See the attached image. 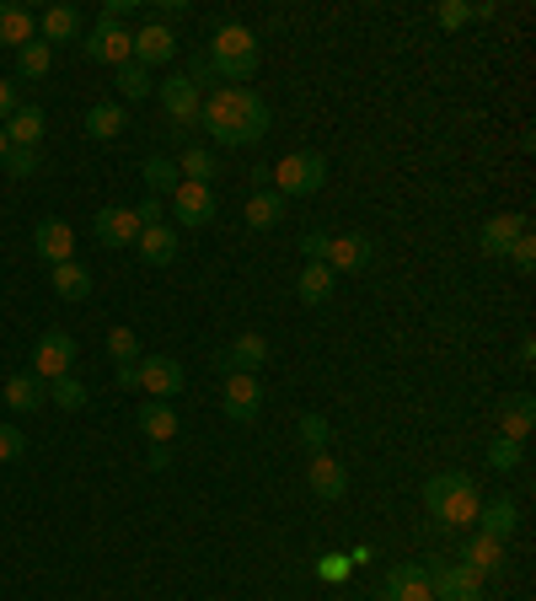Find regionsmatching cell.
<instances>
[{
  "label": "cell",
  "mask_w": 536,
  "mask_h": 601,
  "mask_svg": "<svg viewBox=\"0 0 536 601\" xmlns=\"http://www.w3.org/2000/svg\"><path fill=\"white\" fill-rule=\"evenodd\" d=\"M268 124H274V114L252 87H215L199 108V129L215 146H258Z\"/></svg>",
  "instance_id": "1"
},
{
  "label": "cell",
  "mask_w": 536,
  "mask_h": 601,
  "mask_svg": "<svg viewBox=\"0 0 536 601\" xmlns=\"http://www.w3.org/2000/svg\"><path fill=\"white\" fill-rule=\"evenodd\" d=\"M209 70H215V81H226V87H247L252 76H258V32L247 28V22H220L215 38H209Z\"/></svg>",
  "instance_id": "2"
},
{
  "label": "cell",
  "mask_w": 536,
  "mask_h": 601,
  "mask_svg": "<svg viewBox=\"0 0 536 601\" xmlns=\"http://www.w3.org/2000/svg\"><path fill=\"white\" fill-rule=\"evenodd\" d=\"M300 253H306L311 264H328L332 274H365L376 264V237H370V231H344V237L306 231V237H300Z\"/></svg>",
  "instance_id": "3"
},
{
  "label": "cell",
  "mask_w": 536,
  "mask_h": 601,
  "mask_svg": "<svg viewBox=\"0 0 536 601\" xmlns=\"http://www.w3.org/2000/svg\"><path fill=\"white\" fill-rule=\"evenodd\" d=\"M424 505H429V515L440 526H473L483 494H477V483L467 473H435L424 483Z\"/></svg>",
  "instance_id": "4"
},
{
  "label": "cell",
  "mask_w": 536,
  "mask_h": 601,
  "mask_svg": "<svg viewBox=\"0 0 536 601\" xmlns=\"http://www.w3.org/2000/svg\"><path fill=\"white\" fill-rule=\"evenodd\" d=\"M328 156L322 150H290L279 167H268V178H274V194L279 199H306V194H322L328 188Z\"/></svg>",
  "instance_id": "5"
},
{
  "label": "cell",
  "mask_w": 536,
  "mask_h": 601,
  "mask_svg": "<svg viewBox=\"0 0 536 601\" xmlns=\"http://www.w3.org/2000/svg\"><path fill=\"white\" fill-rule=\"evenodd\" d=\"M81 55H87L91 65H129L135 60V32L119 28V22H97L91 32H81Z\"/></svg>",
  "instance_id": "6"
},
{
  "label": "cell",
  "mask_w": 536,
  "mask_h": 601,
  "mask_svg": "<svg viewBox=\"0 0 536 601\" xmlns=\"http://www.w3.org/2000/svg\"><path fill=\"white\" fill-rule=\"evenodd\" d=\"M161 108L172 119V135H193L199 129V108H205V91L193 87L188 76H167L161 81Z\"/></svg>",
  "instance_id": "7"
},
{
  "label": "cell",
  "mask_w": 536,
  "mask_h": 601,
  "mask_svg": "<svg viewBox=\"0 0 536 601\" xmlns=\"http://www.w3.org/2000/svg\"><path fill=\"white\" fill-rule=\"evenodd\" d=\"M76 371V338L64 328H49L38 344H32V376L49 387L54 376H70Z\"/></svg>",
  "instance_id": "8"
},
{
  "label": "cell",
  "mask_w": 536,
  "mask_h": 601,
  "mask_svg": "<svg viewBox=\"0 0 536 601\" xmlns=\"http://www.w3.org/2000/svg\"><path fill=\"white\" fill-rule=\"evenodd\" d=\"M135 387L146 397H156V403H172L182 392V365L172 355H140L135 361Z\"/></svg>",
  "instance_id": "9"
},
{
  "label": "cell",
  "mask_w": 536,
  "mask_h": 601,
  "mask_svg": "<svg viewBox=\"0 0 536 601\" xmlns=\"http://www.w3.org/2000/svg\"><path fill=\"white\" fill-rule=\"evenodd\" d=\"M220 414L231 424H252L264 414V382H258V376H226V387H220Z\"/></svg>",
  "instance_id": "10"
},
{
  "label": "cell",
  "mask_w": 536,
  "mask_h": 601,
  "mask_svg": "<svg viewBox=\"0 0 536 601\" xmlns=\"http://www.w3.org/2000/svg\"><path fill=\"white\" fill-rule=\"evenodd\" d=\"M215 215H220V205H215V188H209V183H178V194H172V220H178V226L205 231Z\"/></svg>",
  "instance_id": "11"
},
{
  "label": "cell",
  "mask_w": 536,
  "mask_h": 601,
  "mask_svg": "<svg viewBox=\"0 0 536 601\" xmlns=\"http://www.w3.org/2000/svg\"><path fill=\"white\" fill-rule=\"evenodd\" d=\"M429 591L435 601H483V574L467 564H429Z\"/></svg>",
  "instance_id": "12"
},
{
  "label": "cell",
  "mask_w": 536,
  "mask_h": 601,
  "mask_svg": "<svg viewBox=\"0 0 536 601\" xmlns=\"http://www.w3.org/2000/svg\"><path fill=\"white\" fill-rule=\"evenodd\" d=\"M91 237L102 242V247H135L140 215L129 210V205H102V210L91 215Z\"/></svg>",
  "instance_id": "13"
},
{
  "label": "cell",
  "mask_w": 536,
  "mask_h": 601,
  "mask_svg": "<svg viewBox=\"0 0 536 601\" xmlns=\"http://www.w3.org/2000/svg\"><path fill=\"white\" fill-rule=\"evenodd\" d=\"M32 253H38L49 269H54V264H70V258H76V231L64 226L60 215H49V220L32 226Z\"/></svg>",
  "instance_id": "14"
},
{
  "label": "cell",
  "mask_w": 536,
  "mask_h": 601,
  "mask_svg": "<svg viewBox=\"0 0 536 601\" xmlns=\"http://www.w3.org/2000/svg\"><path fill=\"white\" fill-rule=\"evenodd\" d=\"M178 60V32L167 28V22H146V28L135 32V65L140 70H156V65Z\"/></svg>",
  "instance_id": "15"
},
{
  "label": "cell",
  "mask_w": 536,
  "mask_h": 601,
  "mask_svg": "<svg viewBox=\"0 0 536 601\" xmlns=\"http://www.w3.org/2000/svg\"><path fill=\"white\" fill-rule=\"evenodd\" d=\"M264 365H268L264 333H241V338H231V349L220 355V371H226V376H258Z\"/></svg>",
  "instance_id": "16"
},
{
  "label": "cell",
  "mask_w": 536,
  "mask_h": 601,
  "mask_svg": "<svg viewBox=\"0 0 536 601\" xmlns=\"http://www.w3.org/2000/svg\"><path fill=\"white\" fill-rule=\"evenodd\" d=\"M306 483H311V494L317 500H344L349 494V467L332 456V451H322V456H311V467H306Z\"/></svg>",
  "instance_id": "17"
},
{
  "label": "cell",
  "mask_w": 536,
  "mask_h": 601,
  "mask_svg": "<svg viewBox=\"0 0 536 601\" xmlns=\"http://www.w3.org/2000/svg\"><path fill=\"white\" fill-rule=\"evenodd\" d=\"M520 231H526V215H488V220H483V231H477L483 258H499V264H505Z\"/></svg>",
  "instance_id": "18"
},
{
  "label": "cell",
  "mask_w": 536,
  "mask_h": 601,
  "mask_svg": "<svg viewBox=\"0 0 536 601\" xmlns=\"http://www.w3.org/2000/svg\"><path fill=\"white\" fill-rule=\"evenodd\" d=\"M135 253H140V264H150V269H167V264L178 258V226H172V220H161V226H140Z\"/></svg>",
  "instance_id": "19"
},
{
  "label": "cell",
  "mask_w": 536,
  "mask_h": 601,
  "mask_svg": "<svg viewBox=\"0 0 536 601\" xmlns=\"http://www.w3.org/2000/svg\"><path fill=\"white\" fill-rule=\"evenodd\" d=\"M381 601H435V591H429V564H391Z\"/></svg>",
  "instance_id": "20"
},
{
  "label": "cell",
  "mask_w": 536,
  "mask_h": 601,
  "mask_svg": "<svg viewBox=\"0 0 536 601\" xmlns=\"http://www.w3.org/2000/svg\"><path fill=\"white\" fill-rule=\"evenodd\" d=\"M456 564H467L473 574H499L509 564V553H505V542H499V538L473 532V538L461 542V559H456Z\"/></svg>",
  "instance_id": "21"
},
{
  "label": "cell",
  "mask_w": 536,
  "mask_h": 601,
  "mask_svg": "<svg viewBox=\"0 0 536 601\" xmlns=\"http://www.w3.org/2000/svg\"><path fill=\"white\" fill-rule=\"evenodd\" d=\"M477 532H488V538H499L505 542L515 526H520V505L509 500V494H494V500H483L477 505V521H473Z\"/></svg>",
  "instance_id": "22"
},
{
  "label": "cell",
  "mask_w": 536,
  "mask_h": 601,
  "mask_svg": "<svg viewBox=\"0 0 536 601\" xmlns=\"http://www.w3.org/2000/svg\"><path fill=\"white\" fill-rule=\"evenodd\" d=\"M532 430H536V397H532V392H515V397H505V408H499V435L526 446V435H532Z\"/></svg>",
  "instance_id": "23"
},
{
  "label": "cell",
  "mask_w": 536,
  "mask_h": 601,
  "mask_svg": "<svg viewBox=\"0 0 536 601\" xmlns=\"http://www.w3.org/2000/svg\"><path fill=\"white\" fill-rule=\"evenodd\" d=\"M0 403H6V408H17V414H38V408L49 403V387H43L32 371H17V376L0 387Z\"/></svg>",
  "instance_id": "24"
},
{
  "label": "cell",
  "mask_w": 536,
  "mask_h": 601,
  "mask_svg": "<svg viewBox=\"0 0 536 601\" xmlns=\"http://www.w3.org/2000/svg\"><path fill=\"white\" fill-rule=\"evenodd\" d=\"M32 38H38V17H32L28 6L6 0V6H0V49H22Z\"/></svg>",
  "instance_id": "25"
},
{
  "label": "cell",
  "mask_w": 536,
  "mask_h": 601,
  "mask_svg": "<svg viewBox=\"0 0 536 601\" xmlns=\"http://www.w3.org/2000/svg\"><path fill=\"white\" fill-rule=\"evenodd\" d=\"M81 11H76V6H49V11H43V17H38V38H43V43H49V49H54V43H70V38H81Z\"/></svg>",
  "instance_id": "26"
},
{
  "label": "cell",
  "mask_w": 536,
  "mask_h": 601,
  "mask_svg": "<svg viewBox=\"0 0 536 601\" xmlns=\"http://www.w3.org/2000/svg\"><path fill=\"white\" fill-rule=\"evenodd\" d=\"M43 124H49V119H43V108H28V102H22V108L0 124V129H6V140H11V146L38 150V146H43Z\"/></svg>",
  "instance_id": "27"
},
{
  "label": "cell",
  "mask_w": 536,
  "mask_h": 601,
  "mask_svg": "<svg viewBox=\"0 0 536 601\" xmlns=\"http://www.w3.org/2000/svg\"><path fill=\"white\" fill-rule=\"evenodd\" d=\"M140 430H146L150 446H167V441L178 435V408H172V403H156V397H146V408H140Z\"/></svg>",
  "instance_id": "28"
},
{
  "label": "cell",
  "mask_w": 536,
  "mask_h": 601,
  "mask_svg": "<svg viewBox=\"0 0 536 601\" xmlns=\"http://www.w3.org/2000/svg\"><path fill=\"white\" fill-rule=\"evenodd\" d=\"M285 215H290V199H279L274 188H264V194L247 199V231H274Z\"/></svg>",
  "instance_id": "29"
},
{
  "label": "cell",
  "mask_w": 536,
  "mask_h": 601,
  "mask_svg": "<svg viewBox=\"0 0 536 601\" xmlns=\"http://www.w3.org/2000/svg\"><path fill=\"white\" fill-rule=\"evenodd\" d=\"M140 178H146V194L150 199H172L178 194V183H182V173H178V161L172 156H146V167H140Z\"/></svg>",
  "instance_id": "30"
},
{
  "label": "cell",
  "mask_w": 536,
  "mask_h": 601,
  "mask_svg": "<svg viewBox=\"0 0 536 601\" xmlns=\"http://www.w3.org/2000/svg\"><path fill=\"white\" fill-rule=\"evenodd\" d=\"M332 285H338V274H332L328 264H306V269H300V279H296V296L306 300V306H328Z\"/></svg>",
  "instance_id": "31"
},
{
  "label": "cell",
  "mask_w": 536,
  "mask_h": 601,
  "mask_svg": "<svg viewBox=\"0 0 536 601\" xmlns=\"http://www.w3.org/2000/svg\"><path fill=\"white\" fill-rule=\"evenodd\" d=\"M123 129H129V114H123L119 102H91L87 108V135L91 140H119Z\"/></svg>",
  "instance_id": "32"
},
{
  "label": "cell",
  "mask_w": 536,
  "mask_h": 601,
  "mask_svg": "<svg viewBox=\"0 0 536 601\" xmlns=\"http://www.w3.org/2000/svg\"><path fill=\"white\" fill-rule=\"evenodd\" d=\"M49 70H54V49L43 38H32V43L17 49V81H43Z\"/></svg>",
  "instance_id": "33"
},
{
  "label": "cell",
  "mask_w": 536,
  "mask_h": 601,
  "mask_svg": "<svg viewBox=\"0 0 536 601\" xmlns=\"http://www.w3.org/2000/svg\"><path fill=\"white\" fill-rule=\"evenodd\" d=\"M54 296L60 300H87L91 296V269L87 264H54Z\"/></svg>",
  "instance_id": "34"
},
{
  "label": "cell",
  "mask_w": 536,
  "mask_h": 601,
  "mask_svg": "<svg viewBox=\"0 0 536 601\" xmlns=\"http://www.w3.org/2000/svg\"><path fill=\"white\" fill-rule=\"evenodd\" d=\"M178 173H182V183H215L220 161H215V150L209 146H188L178 156Z\"/></svg>",
  "instance_id": "35"
},
{
  "label": "cell",
  "mask_w": 536,
  "mask_h": 601,
  "mask_svg": "<svg viewBox=\"0 0 536 601\" xmlns=\"http://www.w3.org/2000/svg\"><path fill=\"white\" fill-rule=\"evenodd\" d=\"M296 435H300V446L311 451V456H322V451L332 446V424L322 420V414H300L296 424Z\"/></svg>",
  "instance_id": "36"
},
{
  "label": "cell",
  "mask_w": 536,
  "mask_h": 601,
  "mask_svg": "<svg viewBox=\"0 0 536 601\" xmlns=\"http://www.w3.org/2000/svg\"><path fill=\"white\" fill-rule=\"evenodd\" d=\"M87 397H91V392L81 387V382H76V371H70V376H54V382H49V403H60L64 414L87 408Z\"/></svg>",
  "instance_id": "37"
},
{
  "label": "cell",
  "mask_w": 536,
  "mask_h": 601,
  "mask_svg": "<svg viewBox=\"0 0 536 601\" xmlns=\"http://www.w3.org/2000/svg\"><path fill=\"white\" fill-rule=\"evenodd\" d=\"M0 167H6V173H11L17 183H28V178H38V173H43V150L11 146V150H6V161H0Z\"/></svg>",
  "instance_id": "38"
},
{
  "label": "cell",
  "mask_w": 536,
  "mask_h": 601,
  "mask_svg": "<svg viewBox=\"0 0 536 601\" xmlns=\"http://www.w3.org/2000/svg\"><path fill=\"white\" fill-rule=\"evenodd\" d=\"M119 91H123V102H146L150 91H156V81H150V70H140V65L129 60L119 65Z\"/></svg>",
  "instance_id": "39"
},
{
  "label": "cell",
  "mask_w": 536,
  "mask_h": 601,
  "mask_svg": "<svg viewBox=\"0 0 536 601\" xmlns=\"http://www.w3.org/2000/svg\"><path fill=\"white\" fill-rule=\"evenodd\" d=\"M520 462H526V446H520V441H505V435L488 441V467H494V473H515Z\"/></svg>",
  "instance_id": "40"
},
{
  "label": "cell",
  "mask_w": 536,
  "mask_h": 601,
  "mask_svg": "<svg viewBox=\"0 0 536 601\" xmlns=\"http://www.w3.org/2000/svg\"><path fill=\"white\" fill-rule=\"evenodd\" d=\"M108 361H113V365H135V361H140V338H135V328H113V333H108Z\"/></svg>",
  "instance_id": "41"
},
{
  "label": "cell",
  "mask_w": 536,
  "mask_h": 601,
  "mask_svg": "<svg viewBox=\"0 0 536 601\" xmlns=\"http://www.w3.org/2000/svg\"><path fill=\"white\" fill-rule=\"evenodd\" d=\"M435 22L446 32H461L473 22V6H467V0H440V6H435Z\"/></svg>",
  "instance_id": "42"
},
{
  "label": "cell",
  "mask_w": 536,
  "mask_h": 601,
  "mask_svg": "<svg viewBox=\"0 0 536 601\" xmlns=\"http://www.w3.org/2000/svg\"><path fill=\"white\" fill-rule=\"evenodd\" d=\"M505 264H509L515 274H532V269H536V237H532V231H520V237H515V247H509Z\"/></svg>",
  "instance_id": "43"
},
{
  "label": "cell",
  "mask_w": 536,
  "mask_h": 601,
  "mask_svg": "<svg viewBox=\"0 0 536 601\" xmlns=\"http://www.w3.org/2000/svg\"><path fill=\"white\" fill-rule=\"evenodd\" d=\"M349 570H355V564H349V553H322V559H317V574H322L328 585H344Z\"/></svg>",
  "instance_id": "44"
},
{
  "label": "cell",
  "mask_w": 536,
  "mask_h": 601,
  "mask_svg": "<svg viewBox=\"0 0 536 601\" xmlns=\"http://www.w3.org/2000/svg\"><path fill=\"white\" fill-rule=\"evenodd\" d=\"M22 451H28V435L17 424H0V462H17Z\"/></svg>",
  "instance_id": "45"
},
{
  "label": "cell",
  "mask_w": 536,
  "mask_h": 601,
  "mask_svg": "<svg viewBox=\"0 0 536 601\" xmlns=\"http://www.w3.org/2000/svg\"><path fill=\"white\" fill-rule=\"evenodd\" d=\"M135 215H140V226H161V220H167V210H161V199H140V205H135Z\"/></svg>",
  "instance_id": "46"
},
{
  "label": "cell",
  "mask_w": 536,
  "mask_h": 601,
  "mask_svg": "<svg viewBox=\"0 0 536 601\" xmlns=\"http://www.w3.org/2000/svg\"><path fill=\"white\" fill-rule=\"evenodd\" d=\"M22 108V97H17V81H0V119H11Z\"/></svg>",
  "instance_id": "47"
},
{
  "label": "cell",
  "mask_w": 536,
  "mask_h": 601,
  "mask_svg": "<svg viewBox=\"0 0 536 601\" xmlns=\"http://www.w3.org/2000/svg\"><path fill=\"white\" fill-rule=\"evenodd\" d=\"M129 11H135V0H108V6H102V22H119V28H123V17H129Z\"/></svg>",
  "instance_id": "48"
},
{
  "label": "cell",
  "mask_w": 536,
  "mask_h": 601,
  "mask_svg": "<svg viewBox=\"0 0 536 601\" xmlns=\"http://www.w3.org/2000/svg\"><path fill=\"white\" fill-rule=\"evenodd\" d=\"M146 462H150V473H167V467H172V451H167V446H150Z\"/></svg>",
  "instance_id": "49"
},
{
  "label": "cell",
  "mask_w": 536,
  "mask_h": 601,
  "mask_svg": "<svg viewBox=\"0 0 536 601\" xmlns=\"http://www.w3.org/2000/svg\"><path fill=\"white\" fill-rule=\"evenodd\" d=\"M6 150H11V140H6V129H0V161H6Z\"/></svg>",
  "instance_id": "50"
}]
</instances>
